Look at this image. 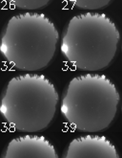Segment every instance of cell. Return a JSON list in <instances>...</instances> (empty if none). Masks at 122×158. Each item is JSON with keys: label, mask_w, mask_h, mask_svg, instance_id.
Here are the masks:
<instances>
[{"label": "cell", "mask_w": 122, "mask_h": 158, "mask_svg": "<svg viewBox=\"0 0 122 158\" xmlns=\"http://www.w3.org/2000/svg\"><path fill=\"white\" fill-rule=\"evenodd\" d=\"M69 1L82 10H97L107 6L111 0H69Z\"/></svg>", "instance_id": "ba28073f"}, {"label": "cell", "mask_w": 122, "mask_h": 158, "mask_svg": "<svg viewBox=\"0 0 122 158\" xmlns=\"http://www.w3.org/2000/svg\"><path fill=\"white\" fill-rule=\"evenodd\" d=\"M14 7L21 10H37L46 6L50 0H8Z\"/></svg>", "instance_id": "52a82bcc"}, {"label": "cell", "mask_w": 122, "mask_h": 158, "mask_svg": "<svg viewBox=\"0 0 122 158\" xmlns=\"http://www.w3.org/2000/svg\"><path fill=\"white\" fill-rule=\"evenodd\" d=\"M121 111H122V106H121Z\"/></svg>", "instance_id": "9c48e42d"}, {"label": "cell", "mask_w": 122, "mask_h": 158, "mask_svg": "<svg viewBox=\"0 0 122 158\" xmlns=\"http://www.w3.org/2000/svg\"><path fill=\"white\" fill-rule=\"evenodd\" d=\"M58 39L57 29L45 15L28 12L8 21L0 38V53L18 70H41L53 58Z\"/></svg>", "instance_id": "7a4b0ae2"}, {"label": "cell", "mask_w": 122, "mask_h": 158, "mask_svg": "<svg viewBox=\"0 0 122 158\" xmlns=\"http://www.w3.org/2000/svg\"><path fill=\"white\" fill-rule=\"evenodd\" d=\"M119 93L109 78L100 74L74 77L65 88L60 111L67 122L83 132L101 131L115 119Z\"/></svg>", "instance_id": "6da1fadb"}, {"label": "cell", "mask_w": 122, "mask_h": 158, "mask_svg": "<svg viewBox=\"0 0 122 158\" xmlns=\"http://www.w3.org/2000/svg\"><path fill=\"white\" fill-rule=\"evenodd\" d=\"M58 93L44 75L23 74L7 83L0 99V114L16 131L35 132L54 117Z\"/></svg>", "instance_id": "277c9868"}, {"label": "cell", "mask_w": 122, "mask_h": 158, "mask_svg": "<svg viewBox=\"0 0 122 158\" xmlns=\"http://www.w3.org/2000/svg\"><path fill=\"white\" fill-rule=\"evenodd\" d=\"M119 39L117 27L106 15L85 13L68 22L60 50L77 69L96 71L107 67L115 58Z\"/></svg>", "instance_id": "3957f363"}, {"label": "cell", "mask_w": 122, "mask_h": 158, "mask_svg": "<svg viewBox=\"0 0 122 158\" xmlns=\"http://www.w3.org/2000/svg\"><path fill=\"white\" fill-rule=\"evenodd\" d=\"M62 158H119L116 147L105 136L84 135L74 138Z\"/></svg>", "instance_id": "5b68a950"}, {"label": "cell", "mask_w": 122, "mask_h": 158, "mask_svg": "<svg viewBox=\"0 0 122 158\" xmlns=\"http://www.w3.org/2000/svg\"><path fill=\"white\" fill-rule=\"evenodd\" d=\"M121 50H122V45H121Z\"/></svg>", "instance_id": "30bf717a"}, {"label": "cell", "mask_w": 122, "mask_h": 158, "mask_svg": "<svg viewBox=\"0 0 122 158\" xmlns=\"http://www.w3.org/2000/svg\"><path fill=\"white\" fill-rule=\"evenodd\" d=\"M1 158H58L53 144L44 136L27 134L14 138Z\"/></svg>", "instance_id": "8992f818"}]
</instances>
